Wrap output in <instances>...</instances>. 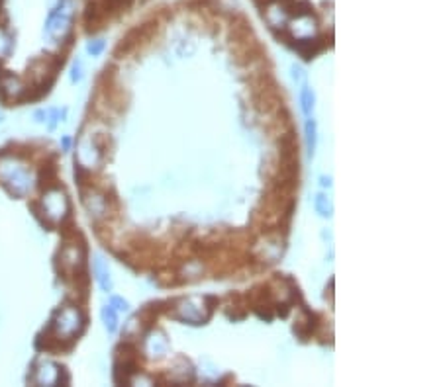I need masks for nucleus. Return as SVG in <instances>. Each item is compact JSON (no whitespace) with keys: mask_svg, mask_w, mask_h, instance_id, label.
I'll return each instance as SVG.
<instances>
[{"mask_svg":"<svg viewBox=\"0 0 441 387\" xmlns=\"http://www.w3.org/2000/svg\"><path fill=\"white\" fill-rule=\"evenodd\" d=\"M34 215L46 227H55L61 222H65L67 217H71V202L69 196L61 186H53L49 190H44V198L39 202L32 203Z\"/></svg>","mask_w":441,"mask_h":387,"instance_id":"obj_4","label":"nucleus"},{"mask_svg":"<svg viewBox=\"0 0 441 387\" xmlns=\"http://www.w3.org/2000/svg\"><path fill=\"white\" fill-rule=\"evenodd\" d=\"M0 184L14 198H26L34 186V176L24 158L0 153Z\"/></svg>","mask_w":441,"mask_h":387,"instance_id":"obj_3","label":"nucleus"},{"mask_svg":"<svg viewBox=\"0 0 441 387\" xmlns=\"http://www.w3.org/2000/svg\"><path fill=\"white\" fill-rule=\"evenodd\" d=\"M69 147H71V139L65 137V139H63V149H65V151H67V149H69Z\"/></svg>","mask_w":441,"mask_h":387,"instance_id":"obj_21","label":"nucleus"},{"mask_svg":"<svg viewBox=\"0 0 441 387\" xmlns=\"http://www.w3.org/2000/svg\"><path fill=\"white\" fill-rule=\"evenodd\" d=\"M314 208H316V212H318L322 217H331V213H334L331 200H329L328 196H324V194H318V196H316V200H314Z\"/></svg>","mask_w":441,"mask_h":387,"instance_id":"obj_14","label":"nucleus"},{"mask_svg":"<svg viewBox=\"0 0 441 387\" xmlns=\"http://www.w3.org/2000/svg\"><path fill=\"white\" fill-rule=\"evenodd\" d=\"M294 43V49L298 51L302 55V59H306V61H310V59H314V57L318 55L320 51L324 49V43L320 41L318 37H302V39H292Z\"/></svg>","mask_w":441,"mask_h":387,"instance_id":"obj_7","label":"nucleus"},{"mask_svg":"<svg viewBox=\"0 0 441 387\" xmlns=\"http://www.w3.org/2000/svg\"><path fill=\"white\" fill-rule=\"evenodd\" d=\"M291 71H292V79H294L296 83H302V84L306 83V74H304V71H302L301 67H296V64H294Z\"/></svg>","mask_w":441,"mask_h":387,"instance_id":"obj_18","label":"nucleus"},{"mask_svg":"<svg viewBox=\"0 0 441 387\" xmlns=\"http://www.w3.org/2000/svg\"><path fill=\"white\" fill-rule=\"evenodd\" d=\"M94 278L98 282V286L103 292H112V280H110V270H108V264L100 254L94 257Z\"/></svg>","mask_w":441,"mask_h":387,"instance_id":"obj_8","label":"nucleus"},{"mask_svg":"<svg viewBox=\"0 0 441 387\" xmlns=\"http://www.w3.org/2000/svg\"><path fill=\"white\" fill-rule=\"evenodd\" d=\"M83 74H85V69H83V61L77 59L73 67H71V83H81L83 81Z\"/></svg>","mask_w":441,"mask_h":387,"instance_id":"obj_15","label":"nucleus"},{"mask_svg":"<svg viewBox=\"0 0 441 387\" xmlns=\"http://www.w3.org/2000/svg\"><path fill=\"white\" fill-rule=\"evenodd\" d=\"M306 145H308V155L312 157L314 155V151H316V143H318V128H316V121L308 118L306 120Z\"/></svg>","mask_w":441,"mask_h":387,"instance_id":"obj_12","label":"nucleus"},{"mask_svg":"<svg viewBox=\"0 0 441 387\" xmlns=\"http://www.w3.org/2000/svg\"><path fill=\"white\" fill-rule=\"evenodd\" d=\"M320 184L324 186V188H331V178L329 176H322L320 178Z\"/></svg>","mask_w":441,"mask_h":387,"instance_id":"obj_20","label":"nucleus"},{"mask_svg":"<svg viewBox=\"0 0 441 387\" xmlns=\"http://www.w3.org/2000/svg\"><path fill=\"white\" fill-rule=\"evenodd\" d=\"M2 120H4V116H2V114H0V123H2Z\"/></svg>","mask_w":441,"mask_h":387,"instance_id":"obj_22","label":"nucleus"},{"mask_svg":"<svg viewBox=\"0 0 441 387\" xmlns=\"http://www.w3.org/2000/svg\"><path fill=\"white\" fill-rule=\"evenodd\" d=\"M86 327V317L83 313V309L75 305H63L59 307L51 321L47 325L44 331L53 339L57 351H65L71 348V344L77 341V337L85 331Z\"/></svg>","mask_w":441,"mask_h":387,"instance_id":"obj_1","label":"nucleus"},{"mask_svg":"<svg viewBox=\"0 0 441 387\" xmlns=\"http://www.w3.org/2000/svg\"><path fill=\"white\" fill-rule=\"evenodd\" d=\"M14 51V34L4 22H0V61H6Z\"/></svg>","mask_w":441,"mask_h":387,"instance_id":"obj_9","label":"nucleus"},{"mask_svg":"<svg viewBox=\"0 0 441 387\" xmlns=\"http://www.w3.org/2000/svg\"><path fill=\"white\" fill-rule=\"evenodd\" d=\"M100 317H103V322L104 327H106V331L108 332H116L118 329V311L114 309L112 305H104L103 311H100Z\"/></svg>","mask_w":441,"mask_h":387,"instance_id":"obj_11","label":"nucleus"},{"mask_svg":"<svg viewBox=\"0 0 441 387\" xmlns=\"http://www.w3.org/2000/svg\"><path fill=\"white\" fill-rule=\"evenodd\" d=\"M314 102H316V96H314V90L310 88V86H302L301 90V104H302V111H304V116L310 118L312 116V110H314Z\"/></svg>","mask_w":441,"mask_h":387,"instance_id":"obj_13","label":"nucleus"},{"mask_svg":"<svg viewBox=\"0 0 441 387\" xmlns=\"http://www.w3.org/2000/svg\"><path fill=\"white\" fill-rule=\"evenodd\" d=\"M86 51H88V55H100L104 51V39H91L88 43H86Z\"/></svg>","mask_w":441,"mask_h":387,"instance_id":"obj_16","label":"nucleus"},{"mask_svg":"<svg viewBox=\"0 0 441 387\" xmlns=\"http://www.w3.org/2000/svg\"><path fill=\"white\" fill-rule=\"evenodd\" d=\"M53 186H59V176H57L55 165H44L41 175H39V188L41 190H49Z\"/></svg>","mask_w":441,"mask_h":387,"instance_id":"obj_10","label":"nucleus"},{"mask_svg":"<svg viewBox=\"0 0 441 387\" xmlns=\"http://www.w3.org/2000/svg\"><path fill=\"white\" fill-rule=\"evenodd\" d=\"M73 20H75V0H57L53 8L49 10L46 26H44V36L47 37V41L59 43V46L65 43V49H69L73 41V36H71Z\"/></svg>","mask_w":441,"mask_h":387,"instance_id":"obj_2","label":"nucleus"},{"mask_svg":"<svg viewBox=\"0 0 441 387\" xmlns=\"http://www.w3.org/2000/svg\"><path fill=\"white\" fill-rule=\"evenodd\" d=\"M34 118H36L38 123H46L47 118H49V110H38L34 114Z\"/></svg>","mask_w":441,"mask_h":387,"instance_id":"obj_19","label":"nucleus"},{"mask_svg":"<svg viewBox=\"0 0 441 387\" xmlns=\"http://www.w3.org/2000/svg\"><path fill=\"white\" fill-rule=\"evenodd\" d=\"M28 381L34 386H67L69 374L65 366H59L51 360H36Z\"/></svg>","mask_w":441,"mask_h":387,"instance_id":"obj_5","label":"nucleus"},{"mask_svg":"<svg viewBox=\"0 0 441 387\" xmlns=\"http://www.w3.org/2000/svg\"><path fill=\"white\" fill-rule=\"evenodd\" d=\"M110 305H112L114 309L118 311V313H128L130 311V304L122 299V297H118V295H112V299H110Z\"/></svg>","mask_w":441,"mask_h":387,"instance_id":"obj_17","label":"nucleus"},{"mask_svg":"<svg viewBox=\"0 0 441 387\" xmlns=\"http://www.w3.org/2000/svg\"><path fill=\"white\" fill-rule=\"evenodd\" d=\"M28 83L10 71H0V100L4 104H14V102H24Z\"/></svg>","mask_w":441,"mask_h":387,"instance_id":"obj_6","label":"nucleus"}]
</instances>
